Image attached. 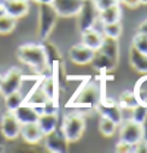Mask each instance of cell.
<instances>
[{"instance_id":"cell-4","label":"cell","mask_w":147,"mask_h":153,"mask_svg":"<svg viewBox=\"0 0 147 153\" xmlns=\"http://www.w3.org/2000/svg\"><path fill=\"white\" fill-rule=\"evenodd\" d=\"M60 128H62V131L65 134L66 140L69 143H72V141L79 140L81 135L84 134L85 119L82 118V115H79V114H69L65 116Z\"/></svg>"},{"instance_id":"cell-35","label":"cell","mask_w":147,"mask_h":153,"mask_svg":"<svg viewBox=\"0 0 147 153\" xmlns=\"http://www.w3.org/2000/svg\"><path fill=\"white\" fill-rule=\"evenodd\" d=\"M138 33H143V34H146L147 36V19L140 24V27H138Z\"/></svg>"},{"instance_id":"cell-25","label":"cell","mask_w":147,"mask_h":153,"mask_svg":"<svg viewBox=\"0 0 147 153\" xmlns=\"http://www.w3.org/2000/svg\"><path fill=\"white\" fill-rule=\"evenodd\" d=\"M134 93L137 96L138 102H140L141 105H146L147 106V74H146V76H143V78L137 82Z\"/></svg>"},{"instance_id":"cell-19","label":"cell","mask_w":147,"mask_h":153,"mask_svg":"<svg viewBox=\"0 0 147 153\" xmlns=\"http://www.w3.org/2000/svg\"><path fill=\"white\" fill-rule=\"evenodd\" d=\"M129 62H131V66L135 71L147 74V55L146 53H141L135 47H131V50H129Z\"/></svg>"},{"instance_id":"cell-7","label":"cell","mask_w":147,"mask_h":153,"mask_svg":"<svg viewBox=\"0 0 147 153\" xmlns=\"http://www.w3.org/2000/svg\"><path fill=\"white\" fill-rule=\"evenodd\" d=\"M84 1L85 0H52L50 4L53 6L57 16L71 18L79 13Z\"/></svg>"},{"instance_id":"cell-5","label":"cell","mask_w":147,"mask_h":153,"mask_svg":"<svg viewBox=\"0 0 147 153\" xmlns=\"http://www.w3.org/2000/svg\"><path fill=\"white\" fill-rule=\"evenodd\" d=\"M56 18H57V13H56V10L53 9V6L50 3L40 4V10H38V34H40L41 40H46L50 36L52 30L55 28Z\"/></svg>"},{"instance_id":"cell-22","label":"cell","mask_w":147,"mask_h":153,"mask_svg":"<svg viewBox=\"0 0 147 153\" xmlns=\"http://www.w3.org/2000/svg\"><path fill=\"white\" fill-rule=\"evenodd\" d=\"M43 47H44V52H46V57H47L49 69H55L56 65L60 62V55H59L57 49H56L53 44H50V43L43 44Z\"/></svg>"},{"instance_id":"cell-23","label":"cell","mask_w":147,"mask_h":153,"mask_svg":"<svg viewBox=\"0 0 147 153\" xmlns=\"http://www.w3.org/2000/svg\"><path fill=\"white\" fill-rule=\"evenodd\" d=\"M24 99H25V96L21 93V90L13 91V93H10V94H7V96H4L7 111H15L19 105H22V103H24Z\"/></svg>"},{"instance_id":"cell-2","label":"cell","mask_w":147,"mask_h":153,"mask_svg":"<svg viewBox=\"0 0 147 153\" xmlns=\"http://www.w3.org/2000/svg\"><path fill=\"white\" fill-rule=\"evenodd\" d=\"M19 60L28 66H31L34 71L43 74L46 69H49L47 57L43 44H24L18 49Z\"/></svg>"},{"instance_id":"cell-13","label":"cell","mask_w":147,"mask_h":153,"mask_svg":"<svg viewBox=\"0 0 147 153\" xmlns=\"http://www.w3.org/2000/svg\"><path fill=\"white\" fill-rule=\"evenodd\" d=\"M1 6L4 7L6 13L13 16L15 19H19L25 16L30 10V3L28 0H3Z\"/></svg>"},{"instance_id":"cell-37","label":"cell","mask_w":147,"mask_h":153,"mask_svg":"<svg viewBox=\"0 0 147 153\" xmlns=\"http://www.w3.org/2000/svg\"><path fill=\"white\" fill-rule=\"evenodd\" d=\"M3 15H6V10H4V7L1 6V3H0V16H3Z\"/></svg>"},{"instance_id":"cell-30","label":"cell","mask_w":147,"mask_h":153,"mask_svg":"<svg viewBox=\"0 0 147 153\" xmlns=\"http://www.w3.org/2000/svg\"><path fill=\"white\" fill-rule=\"evenodd\" d=\"M132 47H135L138 52L147 55V36L143 33H137V36L132 40Z\"/></svg>"},{"instance_id":"cell-3","label":"cell","mask_w":147,"mask_h":153,"mask_svg":"<svg viewBox=\"0 0 147 153\" xmlns=\"http://www.w3.org/2000/svg\"><path fill=\"white\" fill-rule=\"evenodd\" d=\"M102 96H103V93H102L99 84L94 82V81H90V82L84 84V85L79 88L78 94L72 99V103L78 105V106L94 108V106H97V103L100 102Z\"/></svg>"},{"instance_id":"cell-17","label":"cell","mask_w":147,"mask_h":153,"mask_svg":"<svg viewBox=\"0 0 147 153\" xmlns=\"http://www.w3.org/2000/svg\"><path fill=\"white\" fill-rule=\"evenodd\" d=\"M81 40H82V44L90 47L91 50H97L103 41V34L96 31L94 28H87L84 31H81Z\"/></svg>"},{"instance_id":"cell-20","label":"cell","mask_w":147,"mask_h":153,"mask_svg":"<svg viewBox=\"0 0 147 153\" xmlns=\"http://www.w3.org/2000/svg\"><path fill=\"white\" fill-rule=\"evenodd\" d=\"M100 22L105 25V24H113V22H119L121 19V6L119 4H115V6H110L106 7L103 10L99 12V16Z\"/></svg>"},{"instance_id":"cell-9","label":"cell","mask_w":147,"mask_h":153,"mask_svg":"<svg viewBox=\"0 0 147 153\" xmlns=\"http://www.w3.org/2000/svg\"><path fill=\"white\" fill-rule=\"evenodd\" d=\"M0 130L7 140H15L21 133V122L12 111H7L6 114L1 116L0 121Z\"/></svg>"},{"instance_id":"cell-11","label":"cell","mask_w":147,"mask_h":153,"mask_svg":"<svg viewBox=\"0 0 147 153\" xmlns=\"http://www.w3.org/2000/svg\"><path fill=\"white\" fill-rule=\"evenodd\" d=\"M22 72L19 71L18 68H12L6 75L3 76V81H1V88H0V93L3 96H7L13 91H18L22 87Z\"/></svg>"},{"instance_id":"cell-27","label":"cell","mask_w":147,"mask_h":153,"mask_svg":"<svg viewBox=\"0 0 147 153\" xmlns=\"http://www.w3.org/2000/svg\"><path fill=\"white\" fill-rule=\"evenodd\" d=\"M15 25H16V19L13 18V16H10V15H3V16H0V34H9V33H12L13 31V28H15Z\"/></svg>"},{"instance_id":"cell-24","label":"cell","mask_w":147,"mask_h":153,"mask_svg":"<svg viewBox=\"0 0 147 153\" xmlns=\"http://www.w3.org/2000/svg\"><path fill=\"white\" fill-rule=\"evenodd\" d=\"M122 33V25L121 22H113V24H105L103 25V30H102V34L103 37H110V38H116L121 36Z\"/></svg>"},{"instance_id":"cell-38","label":"cell","mask_w":147,"mask_h":153,"mask_svg":"<svg viewBox=\"0 0 147 153\" xmlns=\"http://www.w3.org/2000/svg\"><path fill=\"white\" fill-rule=\"evenodd\" d=\"M3 140H4V135H3L1 130H0V147H1V143H3Z\"/></svg>"},{"instance_id":"cell-6","label":"cell","mask_w":147,"mask_h":153,"mask_svg":"<svg viewBox=\"0 0 147 153\" xmlns=\"http://www.w3.org/2000/svg\"><path fill=\"white\" fill-rule=\"evenodd\" d=\"M44 144H46V149L49 152H55V153H63L68 150V146H69V141L66 140L65 134L62 131L60 127H56L52 133L46 134L44 137Z\"/></svg>"},{"instance_id":"cell-14","label":"cell","mask_w":147,"mask_h":153,"mask_svg":"<svg viewBox=\"0 0 147 153\" xmlns=\"http://www.w3.org/2000/svg\"><path fill=\"white\" fill-rule=\"evenodd\" d=\"M93 56H94V50H91L90 47L84 46L82 43L78 46H74L69 50V57L71 60L75 62L76 65H87L91 63Z\"/></svg>"},{"instance_id":"cell-31","label":"cell","mask_w":147,"mask_h":153,"mask_svg":"<svg viewBox=\"0 0 147 153\" xmlns=\"http://www.w3.org/2000/svg\"><path fill=\"white\" fill-rule=\"evenodd\" d=\"M116 152H124V153L137 152V143H135V144H131V143H127V141L121 140V141L116 144Z\"/></svg>"},{"instance_id":"cell-32","label":"cell","mask_w":147,"mask_h":153,"mask_svg":"<svg viewBox=\"0 0 147 153\" xmlns=\"http://www.w3.org/2000/svg\"><path fill=\"white\" fill-rule=\"evenodd\" d=\"M93 4H94V7L100 12V10H103V9H106V7H110V6H115V4H119V1L118 0H91Z\"/></svg>"},{"instance_id":"cell-8","label":"cell","mask_w":147,"mask_h":153,"mask_svg":"<svg viewBox=\"0 0 147 153\" xmlns=\"http://www.w3.org/2000/svg\"><path fill=\"white\" fill-rule=\"evenodd\" d=\"M97 111L100 112L102 116H105V118H108L110 121H113L115 124H121L122 122V116H121V106L119 105H116L113 100H109L106 96L103 94L102 96V99H100V102L97 103Z\"/></svg>"},{"instance_id":"cell-21","label":"cell","mask_w":147,"mask_h":153,"mask_svg":"<svg viewBox=\"0 0 147 153\" xmlns=\"http://www.w3.org/2000/svg\"><path fill=\"white\" fill-rule=\"evenodd\" d=\"M41 87L44 93L47 94L49 100H56L57 102V81L55 76H46L41 79Z\"/></svg>"},{"instance_id":"cell-36","label":"cell","mask_w":147,"mask_h":153,"mask_svg":"<svg viewBox=\"0 0 147 153\" xmlns=\"http://www.w3.org/2000/svg\"><path fill=\"white\" fill-rule=\"evenodd\" d=\"M33 1H36L38 4H43V3H50L52 0H33Z\"/></svg>"},{"instance_id":"cell-28","label":"cell","mask_w":147,"mask_h":153,"mask_svg":"<svg viewBox=\"0 0 147 153\" xmlns=\"http://www.w3.org/2000/svg\"><path fill=\"white\" fill-rule=\"evenodd\" d=\"M140 102L137 99V96L134 91H124L121 96V102H119V106H124V108H134L137 106Z\"/></svg>"},{"instance_id":"cell-41","label":"cell","mask_w":147,"mask_h":153,"mask_svg":"<svg viewBox=\"0 0 147 153\" xmlns=\"http://www.w3.org/2000/svg\"><path fill=\"white\" fill-rule=\"evenodd\" d=\"M118 1H119V3H121V1H122V0H118Z\"/></svg>"},{"instance_id":"cell-26","label":"cell","mask_w":147,"mask_h":153,"mask_svg":"<svg viewBox=\"0 0 147 153\" xmlns=\"http://www.w3.org/2000/svg\"><path fill=\"white\" fill-rule=\"evenodd\" d=\"M116 127H118V124H115L113 121H110V119L105 118V116H102V118H100L99 130H100V133L103 134V135H106V137L113 135L115 131H116Z\"/></svg>"},{"instance_id":"cell-34","label":"cell","mask_w":147,"mask_h":153,"mask_svg":"<svg viewBox=\"0 0 147 153\" xmlns=\"http://www.w3.org/2000/svg\"><path fill=\"white\" fill-rule=\"evenodd\" d=\"M140 125H141V134H143V141H146V143H147V115H146V118L143 119V122H141Z\"/></svg>"},{"instance_id":"cell-12","label":"cell","mask_w":147,"mask_h":153,"mask_svg":"<svg viewBox=\"0 0 147 153\" xmlns=\"http://www.w3.org/2000/svg\"><path fill=\"white\" fill-rule=\"evenodd\" d=\"M78 15H79V30L84 31V30L91 28L93 27L94 21H96L97 16H99V10L94 7V4H93L91 0H88V1L85 0Z\"/></svg>"},{"instance_id":"cell-33","label":"cell","mask_w":147,"mask_h":153,"mask_svg":"<svg viewBox=\"0 0 147 153\" xmlns=\"http://www.w3.org/2000/svg\"><path fill=\"white\" fill-rule=\"evenodd\" d=\"M121 3H124L127 7H131V9H134V7H138V6H140V0H122Z\"/></svg>"},{"instance_id":"cell-1","label":"cell","mask_w":147,"mask_h":153,"mask_svg":"<svg viewBox=\"0 0 147 153\" xmlns=\"http://www.w3.org/2000/svg\"><path fill=\"white\" fill-rule=\"evenodd\" d=\"M118 55H119V49H118V41L116 38L103 37V41L100 44V47L97 50H94V56H93V66L102 72L113 69L118 63Z\"/></svg>"},{"instance_id":"cell-16","label":"cell","mask_w":147,"mask_h":153,"mask_svg":"<svg viewBox=\"0 0 147 153\" xmlns=\"http://www.w3.org/2000/svg\"><path fill=\"white\" fill-rule=\"evenodd\" d=\"M15 116L18 118V121L21 124H28V122H37L38 119V112L36 111L34 106L31 105H27V103H22L19 105L15 111H12Z\"/></svg>"},{"instance_id":"cell-10","label":"cell","mask_w":147,"mask_h":153,"mask_svg":"<svg viewBox=\"0 0 147 153\" xmlns=\"http://www.w3.org/2000/svg\"><path fill=\"white\" fill-rule=\"evenodd\" d=\"M121 140L135 144L138 141L143 140V134H141V125L138 122H134L132 119H127L121 122Z\"/></svg>"},{"instance_id":"cell-40","label":"cell","mask_w":147,"mask_h":153,"mask_svg":"<svg viewBox=\"0 0 147 153\" xmlns=\"http://www.w3.org/2000/svg\"><path fill=\"white\" fill-rule=\"evenodd\" d=\"M1 81H3V76L0 75V88H1Z\"/></svg>"},{"instance_id":"cell-18","label":"cell","mask_w":147,"mask_h":153,"mask_svg":"<svg viewBox=\"0 0 147 153\" xmlns=\"http://www.w3.org/2000/svg\"><path fill=\"white\" fill-rule=\"evenodd\" d=\"M37 124H38L40 130L43 131L44 135L49 134V133H52L56 127H57V124H59L57 114H46V112H43V114L38 115Z\"/></svg>"},{"instance_id":"cell-15","label":"cell","mask_w":147,"mask_h":153,"mask_svg":"<svg viewBox=\"0 0 147 153\" xmlns=\"http://www.w3.org/2000/svg\"><path fill=\"white\" fill-rule=\"evenodd\" d=\"M19 135L30 144H36L40 140H43L44 134L40 130L37 122H28V124H21V133Z\"/></svg>"},{"instance_id":"cell-39","label":"cell","mask_w":147,"mask_h":153,"mask_svg":"<svg viewBox=\"0 0 147 153\" xmlns=\"http://www.w3.org/2000/svg\"><path fill=\"white\" fill-rule=\"evenodd\" d=\"M140 4H147V0H140Z\"/></svg>"},{"instance_id":"cell-29","label":"cell","mask_w":147,"mask_h":153,"mask_svg":"<svg viewBox=\"0 0 147 153\" xmlns=\"http://www.w3.org/2000/svg\"><path fill=\"white\" fill-rule=\"evenodd\" d=\"M146 115H147V106H146V105H141V103H138L137 106H134V108H132L131 119H132L134 122H138V124H141V122H143V119L146 118Z\"/></svg>"}]
</instances>
